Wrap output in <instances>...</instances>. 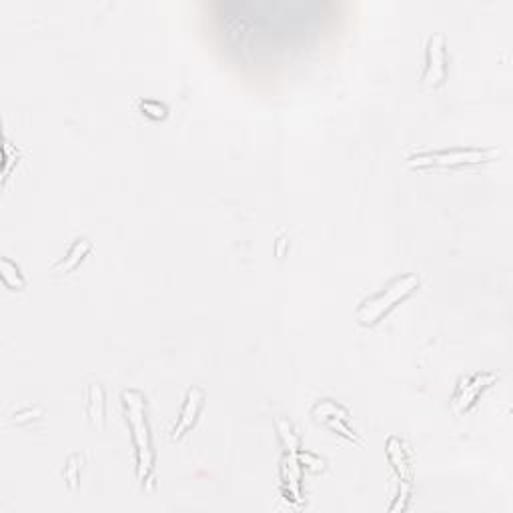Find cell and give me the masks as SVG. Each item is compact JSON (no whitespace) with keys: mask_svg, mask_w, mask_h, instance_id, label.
Segmentation results:
<instances>
[{"mask_svg":"<svg viewBox=\"0 0 513 513\" xmlns=\"http://www.w3.org/2000/svg\"><path fill=\"white\" fill-rule=\"evenodd\" d=\"M277 425H279L281 437L285 439V445H289V449H297V445H299V443H297V437L291 433L289 423L283 422V419H279V422H277Z\"/></svg>","mask_w":513,"mask_h":513,"instance_id":"10","label":"cell"},{"mask_svg":"<svg viewBox=\"0 0 513 513\" xmlns=\"http://www.w3.org/2000/svg\"><path fill=\"white\" fill-rule=\"evenodd\" d=\"M89 393H91L89 395V415L92 417V422L103 429V419H105L103 389H101V385H91V391H89Z\"/></svg>","mask_w":513,"mask_h":513,"instance_id":"7","label":"cell"},{"mask_svg":"<svg viewBox=\"0 0 513 513\" xmlns=\"http://www.w3.org/2000/svg\"><path fill=\"white\" fill-rule=\"evenodd\" d=\"M2 281L11 289H23L25 287V281H23L18 267L11 263L8 259H2Z\"/></svg>","mask_w":513,"mask_h":513,"instance_id":"8","label":"cell"},{"mask_svg":"<svg viewBox=\"0 0 513 513\" xmlns=\"http://www.w3.org/2000/svg\"><path fill=\"white\" fill-rule=\"evenodd\" d=\"M91 251V241L89 239H77L75 243H72V247L68 249L66 253V257L61 261L58 265H54L53 271H70V269H75L77 265L87 257V253Z\"/></svg>","mask_w":513,"mask_h":513,"instance_id":"6","label":"cell"},{"mask_svg":"<svg viewBox=\"0 0 513 513\" xmlns=\"http://www.w3.org/2000/svg\"><path fill=\"white\" fill-rule=\"evenodd\" d=\"M498 155L495 148H451V151H437L425 153L411 158V167H460L467 163H486L493 160Z\"/></svg>","mask_w":513,"mask_h":513,"instance_id":"3","label":"cell"},{"mask_svg":"<svg viewBox=\"0 0 513 513\" xmlns=\"http://www.w3.org/2000/svg\"><path fill=\"white\" fill-rule=\"evenodd\" d=\"M423 80L429 87H437L445 80V37L433 34L427 44V66Z\"/></svg>","mask_w":513,"mask_h":513,"instance_id":"4","label":"cell"},{"mask_svg":"<svg viewBox=\"0 0 513 513\" xmlns=\"http://www.w3.org/2000/svg\"><path fill=\"white\" fill-rule=\"evenodd\" d=\"M125 407L131 422L132 439L137 445V457H139V477L143 483L148 481L153 471V449H151V437H148V423L145 415V399L137 391H125Z\"/></svg>","mask_w":513,"mask_h":513,"instance_id":"1","label":"cell"},{"mask_svg":"<svg viewBox=\"0 0 513 513\" xmlns=\"http://www.w3.org/2000/svg\"><path fill=\"white\" fill-rule=\"evenodd\" d=\"M201 405H203V391L197 389V387L189 389L186 401H184L183 413H181V419H179V425L175 427V431H172V437H179V435L183 433L184 429H189V427L193 425V422L197 419Z\"/></svg>","mask_w":513,"mask_h":513,"instance_id":"5","label":"cell"},{"mask_svg":"<svg viewBox=\"0 0 513 513\" xmlns=\"http://www.w3.org/2000/svg\"><path fill=\"white\" fill-rule=\"evenodd\" d=\"M141 106H143V110H145L146 115H151V117H155V119H163V117H167V106L160 105V103L145 101V103H141Z\"/></svg>","mask_w":513,"mask_h":513,"instance_id":"9","label":"cell"},{"mask_svg":"<svg viewBox=\"0 0 513 513\" xmlns=\"http://www.w3.org/2000/svg\"><path fill=\"white\" fill-rule=\"evenodd\" d=\"M75 461H77V457L70 460V463H68V471H66V479H68V486L70 487H75V483H77V465H75Z\"/></svg>","mask_w":513,"mask_h":513,"instance_id":"11","label":"cell"},{"mask_svg":"<svg viewBox=\"0 0 513 513\" xmlns=\"http://www.w3.org/2000/svg\"><path fill=\"white\" fill-rule=\"evenodd\" d=\"M417 285H419V279L411 275V273L395 279L387 289H383L381 293H377V295H373V297H369V299L361 303V307L357 309L355 313L357 321L361 325L377 323L385 313H389L393 309L397 303L405 299L407 295H411L413 289H417Z\"/></svg>","mask_w":513,"mask_h":513,"instance_id":"2","label":"cell"}]
</instances>
